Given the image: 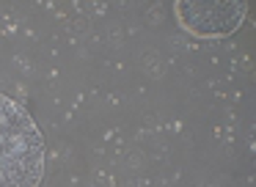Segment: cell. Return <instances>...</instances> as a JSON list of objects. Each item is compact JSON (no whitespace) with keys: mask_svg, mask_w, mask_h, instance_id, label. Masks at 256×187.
I'll use <instances>...</instances> for the list:
<instances>
[{"mask_svg":"<svg viewBox=\"0 0 256 187\" xmlns=\"http://www.w3.org/2000/svg\"><path fill=\"white\" fill-rule=\"evenodd\" d=\"M44 162L39 124L17 99L0 94V187H39Z\"/></svg>","mask_w":256,"mask_h":187,"instance_id":"cell-1","label":"cell"},{"mask_svg":"<svg viewBox=\"0 0 256 187\" xmlns=\"http://www.w3.org/2000/svg\"><path fill=\"white\" fill-rule=\"evenodd\" d=\"M176 22L198 38H220L240 28L245 16L242 3H193V0H179Z\"/></svg>","mask_w":256,"mask_h":187,"instance_id":"cell-2","label":"cell"}]
</instances>
